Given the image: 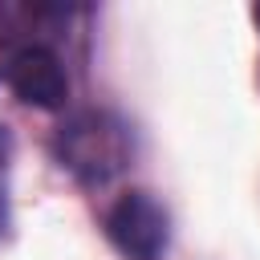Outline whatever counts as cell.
<instances>
[{
	"label": "cell",
	"mask_w": 260,
	"mask_h": 260,
	"mask_svg": "<svg viewBox=\"0 0 260 260\" xmlns=\"http://www.w3.org/2000/svg\"><path fill=\"white\" fill-rule=\"evenodd\" d=\"M126 154H130V138L122 122H114L110 114L85 110L57 130V158L85 183H106L110 175H118Z\"/></svg>",
	"instance_id": "6da1fadb"
},
{
	"label": "cell",
	"mask_w": 260,
	"mask_h": 260,
	"mask_svg": "<svg viewBox=\"0 0 260 260\" xmlns=\"http://www.w3.org/2000/svg\"><path fill=\"white\" fill-rule=\"evenodd\" d=\"M106 232H110V240L118 244L122 256H130V260H158L162 248H167V211L146 191H130V195H122L110 207Z\"/></svg>",
	"instance_id": "7a4b0ae2"
},
{
	"label": "cell",
	"mask_w": 260,
	"mask_h": 260,
	"mask_svg": "<svg viewBox=\"0 0 260 260\" xmlns=\"http://www.w3.org/2000/svg\"><path fill=\"white\" fill-rule=\"evenodd\" d=\"M0 77H4V85H8L20 102L41 106V110H57V106H65V98H69L65 65H61V57H57L53 49H45V45H20V49L4 61Z\"/></svg>",
	"instance_id": "3957f363"
},
{
	"label": "cell",
	"mask_w": 260,
	"mask_h": 260,
	"mask_svg": "<svg viewBox=\"0 0 260 260\" xmlns=\"http://www.w3.org/2000/svg\"><path fill=\"white\" fill-rule=\"evenodd\" d=\"M28 20H37V8H8V4H0V53L12 49L24 37Z\"/></svg>",
	"instance_id": "277c9868"
},
{
	"label": "cell",
	"mask_w": 260,
	"mask_h": 260,
	"mask_svg": "<svg viewBox=\"0 0 260 260\" xmlns=\"http://www.w3.org/2000/svg\"><path fill=\"white\" fill-rule=\"evenodd\" d=\"M8 150H12V138H8V130L0 126V171H4V162H8Z\"/></svg>",
	"instance_id": "5b68a950"
},
{
	"label": "cell",
	"mask_w": 260,
	"mask_h": 260,
	"mask_svg": "<svg viewBox=\"0 0 260 260\" xmlns=\"http://www.w3.org/2000/svg\"><path fill=\"white\" fill-rule=\"evenodd\" d=\"M4 228H8V199H4V187H0V236H4Z\"/></svg>",
	"instance_id": "8992f818"
},
{
	"label": "cell",
	"mask_w": 260,
	"mask_h": 260,
	"mask_svg": "<svg viewBox=\"0 0 260 260\" xmlns=\"http://www.w3.org/2000/svg\"><path fill=\"white\" fill-rule=\"evenodd\" d=\"M252 20H256V24H260V4H256V8H252Z\"/></svg>",
	"instance_id": "52a82bcc"
}]
</instances>
